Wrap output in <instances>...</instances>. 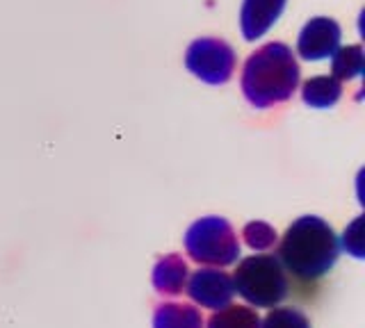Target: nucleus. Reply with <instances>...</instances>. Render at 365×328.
I'll return each mask as SVG.
<instances>
[{
  "mask_svg": "<svg viewBox=\"0 0 365 328\" xmlns=\"http://www.w3.org/2000/svg\"><path fill=\"white\" fill-rule=\"evenodd\" d=\"M340 242L334 228L319 217H302L285 231L279 246V263L302 282H315L334 269Z\"/></svg>",
  "mask_w": 365,
  "mask_h": 328,
  "instance_id": "nucleus-1",
  "label": "nucleus"
},
{
  "mask_svg": "<svg viewBox=\"0 0 365 328\" xmlns=\"http://www.w3.org/2000/svg\"><path fill=\"white\" fill-rule=\"evenodd\" d=\"M331 60H334L331 62V71H334L336 80H351V78L361 75L365 55L361 46H345V48H338Z\"/></svg>",
  "mask_w": 365,
  "mask_h": 328,
  "instance_id": "nucleus-13",
  "label": "nucleus"
},
{
  "mask_svg": "<svg viewBox=\"0 0 365 328\" xmlns=\"http://www.w3.org/2000/svg\"><path fill=\"white\" fill-rule=\"evenodd\" d=\"M260 328H311V322L294 308H277L262 319Z\"/></svg>",
  "mask_w": 365,
  "mask_h": 328,
  "instance_id": "nucleus-14",
  "label": "nucleus"
},
{
  "mask_svg": "<svg viewBox=\"0 0 365 328\" xmlns=\"http://www.w3.org/2000/svg\"><path fill=\"white\" fill-rule=\"evenodd\" d=\"M299 85V64L285 43H267L245 64L242 92L258 110L288 100Z\"/></svg>",
  "mask_w": 365,
  "mask_h": 328,
  "instance_id": "nucleus-2",
  "label": "nucleus"
},
{
  "mask_svg": "<svg viewBox=\"0 0 365 328\" xmlns=\"http://www.w3.org/2000/svg\"><path fill=\"white\" fill-rule=\"evenodd\" d=\"M208 328H260V317L247 305H224L210 317Z\"/></svg>",
  "mask_w": 365,
  "mask_h": 328,
  "instance_id": "nucleus-12",
  "label": "nucleus"
},
{
  "mask_svg": "<svg viewBox=\"0 0 365 328\" xmlns=\"http://www.w3.org/2000/svg\"><path fill=\"white\" fill-rule=\"evenodd\" d=\"M345 248L349 253H354L356 258H365V244H363V217H359L349 228L345 231Z\"/></svg>",
  "mask_w": 365,
  "mask_h": 328,
  "instance_id": "nucleus-16",
  "label": "nucleus"
},
{
  "mask_svg": "<svg viewBox=\"0 0 365 328\" xmlns=\"http://www.w3.org/2000/svg\"><path fill=\"white\" fill-rule=\"evenodd\" d=\"M245 242L256 248V251H265L274 242H277V233H274L272 226L262 223V221H251L245 226Z\"/></svg>",
  "mask_w": 365,
  "mask_h": 328,
  "instance_id": "nucleus-15",
  "label": "nucleus"
},
{
  "mask_svg": "<svg viewBox=\"0 0 365 328\" xmlns=\"http://www.w3.org/2000/svg\"><path fill=\"white\" fill-rule=\"evenodd\" d=\"M285 9V0H245L240 9V30L247 41L260 39L277 23Z\"/></svg>",
  "mask_w": 365,
  "mask_h": 328,
  "instance_id": "nucleus-8",
  "label": "nucleus"
},
{
  "mask_svg": "<svg viewBox=\"0 0 365 328\" xmlns=\"http://www.w3.org/2000/svg\"><path fill=\"white\" fill-rule=\"evenodd\" d=\"M185 278H187V265L176 253L160 260L153 269V285L163 294H180L182 285H185Z\"/></svg>",
  "mask_w": 365,
  "mask_h": 328,
  "instance_id": "nucleus-9",
  "label": "nucleus"
},
{
  "mask_svg": "<svg viewBox=\"0 0 365 328\" xmlns=\"http://www.w3.org/2000/svg\"><path fill=\"white\" fill-rule=\"evenodd\" d=\"M340 37H342L340 26L334 18H327V16L311 18L299 32L297 53L308 62L329 60V58H334V53L340 48Z\"/></svg>",
  "mask_w": 365,
  "mask_h": 328,
  "instance_id": "nucleus-6",
  "label": "nucleus"
},
{
  "mask_svg": "<svg viewBox=\"0 0 365 328\" xmlns=\"http://www.w3.org/2000/svg\"><path fill=\"white\" fill-rule=\"evenodd\" d=\"M187 294L192 301L201 303L203 308L222 310L224 305L231 303L235 294L233 278L220 269H199L194 271L187 282Z\"/></svg>",
  "mask_w": 365,
  "mask_h": 328,
  "instance_id": "nucleus-7",
  "label": "nucleus"
},
{
  "mask_svg": "<svg viewBox=\"0 0 365 328\" xmlns=\"http://www.w3.org/2000/svg\"><path fill=\"white\" fill-rule=\"evenodd\" d=\"M340 94H342L340 80H336L334 75L313 78V80H308L304 85V89H302L304 103L311 105V107H317V110H324V107L336 105L338 100H340Z\"/></svg>",
  "mask_w": 365,
  "mask_h": 328,
  "instance_id": "nucleus-10",
  "label": "nucleus"
},
{
  "mask_svg": "<svg viewBox=\"0 0 365 328\" xmlns=\"http://www.w3.org/2000/svg\"><path fill=\"white\" fill-rule=\"evenodd\" d=\"M185 66L208 85H224L235 69V53L222 39H197L185 53Z\"/></svg>",
  "mask_w": 365,
  "mask_h": 328,
  "instance_id": "nucleus-5",
  "label": "nucleus"
},
{
  "mask_svg": "<svg viewBox=\"0 0 365 328\" xmlns=\"http://www.w3.org/2000/svg\"><path fill=\"white\" fill-rule=\"evenodd\" d=\"M233 287L256 308H274L288 297V278L277 255H251L237 265Z\"/></svg>",
  "mask_w": 365,
  "mask_h": 328,
  "instance_id": "nucleus-3",
  "label": "nucleus"
},
{
  "mask_svg": "<svg viewBox=\"0 0 365 328\" xmlns=\"http://www.w3.org/2000/svg\"><path fill=\"white\" fill-rule=\"evenodd\" d=\"M153 326L155 328H201L203 319L201 312L192 305H182V303H167L160 305L153 317Z\"/></svg>",
  "mask_w": 365,
  "mask_h": 328,
  "instance_id": "nucleus-11",
  "label": "nucleus"
},
{
  "mask_svg": "<svg viewBox=\"0 0 365 328\" xmlns=\"http://www.w3.org/2000/svg\"><path fill=\"white\" fill-rule=\"evenodd\" d=\"M187 253L205 265L226 267L233 265L240 255L237 235L231 223L222 217H205L194 221L185 233Z\"/></svg>",
  "mask_w": 365,
  "mask_h": 328,
  "instance_id": "nucleus-4",
  "label": "nucleus"
}]
</instances>
